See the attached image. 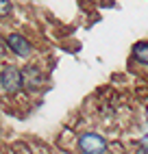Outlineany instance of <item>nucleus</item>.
I'll return each mask as SVG.
<instances>
[{
	"label": "nucleus",
	"mask_w": 148,
	"mask_h": 154,
	"mask_svg": "<svg viewBox=\"0 0 148 154\" xmlns=\"http://www.w3.org/2000/svg\"><path fill=\"white\" fill-rule=\"evenodd\" d=\"M76 146L81 154H107L109 143L98 132H81L76 139Z\"/></svg>",
	"instance_id": "f257e3e1"
},
{
	"label": "nucleus",
	"mask_w": 148,
	"mask_h": 154,
	"mask_svg": "<svg viewBox=\"0 0 148 154\" xmlns=\"http://www.w3.org/2000/svg\"><path fill=\"white\" fill-rule=\"evenodd\" d=\"M0 85L7 94H20L24 89V74L15 65H5L0 69Z\"/></svg>",
	"instance_id": "f03ea898"
},
{
	"label": "nucleus",
	"mask_w": 148,
	"mask_h": 154,
	"mask_svg": "<svg viewBox=\"0 0 148 154\" xmlns=\"http://www.w3.org/2000/svg\"><path fill=\"white\" fill-rule=\"evenodd\" d=\"M5 46H7V50H11L20 59H28L33 54V44H31L28 37H24L22 33H9L7 39H5Z\"/></svg>",
	"instance_id": "7ed1b4c3"
},
{
	"label": "nucleus",
	"mask_w": 148,
	"mask_h": 154,
	"mask_svg": "<svg viewBox=\"0 0 148 154\" xmlns=\"http://www.w3.org/2000/svg\"><path fill=\"white\" fill-rule=\"evenodd\" d=\"M22 74H24V87L31 89V91H35L39 85H44V83H46L44 72H41L39 67H35V65H31V67L22 69Z\"/></svg>",
	"instance_id": "20e7f679"
},
{
	"label": "nucleus",
	"mask_w": 148,
	"mask_h": 154,
	"mask_svg": "<svg viewBox=\"0 0 148 154\" xmlns=\"http://www.w3.org/2000/svg\"><path fill=\"white\" fill-rule=\"evenodd\" d=\"M133 54V61L140 65H148V42H137L131 50Z\"/></svg>",
	"instance_id": "39448f33"
},
{
	"label": "nucleus",
	"mask_w": 148,
	"mask_h": 154,
	"mask_svg": "<svg viewBox=\"0 0 148 154\" xmlns=\"http://www.w3.org/2000/svg\"><path fill=\"white\" fill-rule=\"evenodd\" d=\"M13 13V2L11 0H0V17H9Z\"/></svg>",
	"instance_id": "423d86ee"
},
{
	"label": "nucleus",
	"mask_w": 148,
	"mask_h": 154,
	"mask_svg": "<svg viewBox=\"0 0 148 154\" xmlns=\"http://www.w3.org/2000/svg\"><path fill=\"white\" fill-rule=\"evenodd\" d=\"M140 148H142V150H146V152H148V135H144V137H142V139H140Z\"/></svg>",
	"instance_id": "0eeeda50"
},
{
	"label": "nucleus",
	"mask_w": 148,
	"mask_h": 154,
	"mask_svg": "<svg viewBox=\"0 0 148 154\" xmlns=\"http://www.w3.org/2000/svg\"><path fill=\"white\" fill-rule=\"evenodd\" d=\"M5 54H7V46H5V42H0V61L5 59Z\"/></svg>",
	"instance_id": "6e6552de"
},
{
	"label": "nucleus",
	"mask_w": 148,
	"mask_h": 154,
	"mask_svg": "<svg viewBox=\"0 0 148 154\" xmlns=\"http://www.w3.org/2000/svg\"><path fill=\"white\" fill-rule=\"evenodd\" d=\"M146 122H148V113H146Z\"/></svg>",
	"instance_id": "1a4fd4ad"
},
{
	"label": "nucleus",
	"mask_w": 148,
	"mask_h": 154,
	"mask_svg": "<svg viewBox=\"0 0 148 154\" xmlns=\"http://www.w3.org/2000/svg\"><path fill=\"white\" fill-rule=\"evenodd\" d=\"M79 154H81V152H79Z\"/></svg>",
	"instance_id": "9d476101"
}]
</instances>
